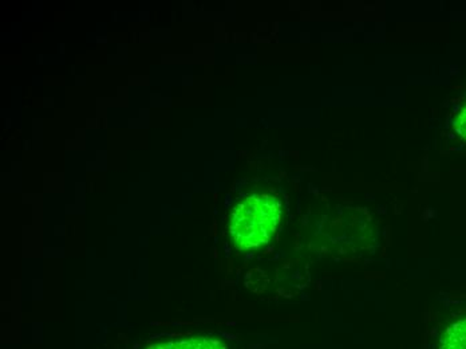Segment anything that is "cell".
Masks as SVG:
<instances>
[{"label": "cell", "mask_w": 466, "mask_h": 349, "mask_svg": "<svg viewBox=\"0 0 466 349\" xmlns=\"http://www.w3.org/2000/svg\"><path fill=\"white\" fill-rule=\"evenodd\" d=\"M456 129L459 135L466 140V107L460 113L459 118H457Z\"/></svg>", "instance_id": "4"}, {"label": "cell", "mask_w": 466, "mask_h": 349, "mask_svg": "<svg viewBox=\"0 0 466 349\" xmlns=\"http://www.w3.org/2000/svg\"><path fill=\"white\" fill-rule=\"evenodd\" d=\"M440 349H466V317L451 323L443 331Z\"/></svg>", "instance_id": "3"}, {"label": "cell", "mask_w": 466, "mask_h": 349, "mask_svg": "<svg viewBox=\"0 0 466 349\" xmlns=\"http://www.w3.org/2000/svg\"><path fill=\"white\" fill-rule=\"evenodd\" d=\"M281 204L272 195H252L233 209L229 235L238 250L266 245L279 226Z\"/></svg>", "instance_id": "1"}, {"label": "cell", "mask_w": 466, "mask_h": 349, "mask_svg": "<svg viewBox=\"0 0 466 349\" xmlns=\"http://www.w3.org/2000/svg\"><path fill=\"white\" fill-rule=\"evenodd\" d=\"M147 349H227L220 340L212 337H189V339L170 340L150 345Z\"/></svg>", "instance_id": "2"}]
</instances>
